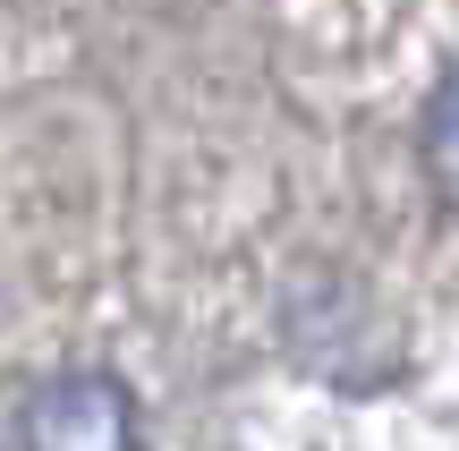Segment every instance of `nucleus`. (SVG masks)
<instances>
[{
	"instance_id": "1",
	"label": "nucleus",
	"mask_w": 459,
	"mask_h": 451,
	"mask_svg": "<svg viewBox=\"0 0 459 451\" xmlns=\"http://www.w3.org/2000/svg\"><path fill=\"white\" fill-rule=\"evenodd\" d=\"M17 451H145L136 392L111 367H68L26 392L17 409Z\"/></svg>"
},
{
	"instance_id": "2",
	"label": "nucleus",
	"mask_w": 459,
	"mask_h": 451,
	"mask_svg": "<svg viewBox=\"0 0 459 451\" xmlns=\"http://www.w3.org/2000/svg\"><path fill=\"white\" fill-rule=\"evenodd\" d=\"M417 162H426V187L459 213V68L426 94V111H417Z\"/></svg>"
}]
</instances>
